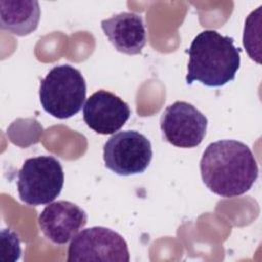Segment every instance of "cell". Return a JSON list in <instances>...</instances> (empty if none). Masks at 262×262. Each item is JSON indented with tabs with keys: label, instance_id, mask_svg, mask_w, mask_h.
<instances>
[{
	"label": "cell",
	"instance_id": "1",
	"mask_svg": "<svg viewBox=\"0 0 262 262\" xmlns=\"http://www.w3.org/2000/svg\"><path fill=\"white\" fill-rule=\"evenodd\" d=\"M200 170L205 185L223 198L245 193L259 175L258 164L250 147L234 139L210 143L203 152Z\"/></svg>",
	"mask_w": 262,
	"mask_h": 262
},
{
	"label": "cell",
	"instance_id": "2",
	"mask_svg": "<svg viewBox=\"0 0 262 262\" xmlns=\"http://www.w3.org/2000/svg\"><path fill=\"white\" fill-rule=\"evenodd\" d=\"M189 55L185 82L220 87L233 81L241 64V48L231 37L214 30L198 34L186 50Z\"/></svg>",
	"mask_w": 262,
	"mask_h": 262
},
{
	"label": "cell",
	"instance_id": "3",
	"mask_svg": "<svg viewBox=\"0 0 262 262\" xmlns=\"http://www.w3.org/2000/svg\"><path fill=\"white\" fill-rule=\"evenodd\" d=\"M40 102L43 110L57 118L69 119L78 114L86 98V83L81 72L70 66L52 68L40 82Z\"/></svg>",
	"mask_w": 262,
	"mask_h": 262
},
{
	"label": "cell",
	"instance_id": "4",
	"mask_svg": "<svg viewBox=\"0 0 262 262\" xmlns=\"http://www.w3.org/2000/svg\"><path fill=\"white\" fill-rule=\"evenodd\" d=\"M64 182L62 166L54 157L27 159L17 173V191L21 202L30 206L52 203Z\"/></svg>",
	"mask_w": 262,
	"mask_h": 262
},
{
	"label": "cell",
	"instance_id": "5",
	"mask_svg": "<svg viewBox=\"0 0 262 262\" xmlns=\"http://www.w3.org/2000/svg\"><path fill=\"white\" fill-rule=\"evenodd\" d=\"M151 158L150 141L134 130L115 133L103 144L105 167L121 176L144 172Z\"/></svg>",
	"mask_w": 262,
	"mask_h": 262
},
{
	"label": "cell",
	"instance_id": "6",
	"mask_svg": "<svg viewBox=\"0 0 262 262\" xmlns=\"http://www.w3.org/2000/svg\"><path fill=\"white\" fill-rule=\"evenodd\" d=\"M67 260L129 262L130 254L121 234L103 226H93L83 229L72 238Z\"/></svg>",
	"mask_w": 262,
	"mask_h": 262
},
{
	"label": "cell",
	"instance_id": "7",
	"mask_svg": "<svg viewBox=\"0 0 262 262\" xmlns=\"http://www.w3.org/2000/svg\"><path fill=\"white\" fill-rule=\"evenodd\" d=\"M207 126L206 116L186 101H175L168 105L160 120L164 139L182 148L200 145L206 135Z\"/></svg>",
	"mask_w": 262,
	"mask_h": 262
},
{
	"label": "cell",
	"instance_id": "8",
	"mask_svg": "<svg viewBox=\"0 0 262 262\" xmlns=\"http://www.w3.org/2000/svg\"><path fill=\"white\" fill-rule=\"evenodd\" d=\"M131 110L127 102L102 89L91 94L83 106V119L86 125L102 135L119 131L129 120Z\"/></svg>",
	"mask_w": 262,
	"mask_h": 262
},
{
	"label": "cell",
	"instance_id": "9",
	"mask_svg": "<svg viewBox=\"0 0 262 262\" xmlns=\"http://www.w3.org/2000/svg\"><path fill=\"white\" fill-rule=\"evenodd\" d=\"M86 223V212L69 201L50 203L38 216L40 230L56 245L67 244Z\"/></svg>",
	"mask_w": 262,
	"mask_h": 262
},
{
	"label": "cell",
	"instance_id": "10",
	"mask_svg": "<svg viewBox=\"0 0 262 262\" xmlns=\"http://www.w3.org/2000/svg\"><path fill=\"white\" fill-rule=\"evenodd\" d=\"M104 35L120 52L138 54L146 44L142 17L134 12H121L100 23Z\"/></svg>",
	"mask_w": 262,
	"mask_h": 262
},
{
	"label": "cell",
	"instance_id": "11",
	"mask_svg": "<svg viewBox=\"0 0 262 262\" xmlns=\"http://www.w3.org/2000/svg\"><path fill=\"white\" fill-rule=\"evenodd\" d=\"M39 2L35 0H1L0 28L16 36L33 33L40 20Z\"/></svg>",
	"mask_w": 262,
	"mask_h": 262
},
{
	"label": "cell",
	"instance_id": "12",
	"mask_svg": "<svg viewBox=\"0 0 262 262\" xmlns=\"http://www.w3.org/2000/svg\"><path fill=\"white\" fill-rule=\"evenodd\" d=\"M261 8L259 6L255 11H252L247 17L244 28L243 43L249 54V56L257 61L261 62L260 59V32H261Z\"/></svg>",
	"mask_w": 262,
	"mask_h": 262
}]
</instances>
